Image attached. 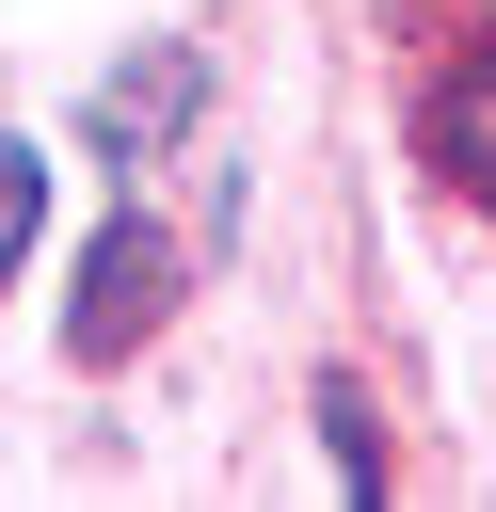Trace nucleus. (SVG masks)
<instances>
[{"label":"nucleus","mask_w":496,"mask_h":512,"mask_svg":"<svg viewBox=\"0 0 496 512\" xmlns=\"http://www.w3.org/2000/svg\"><path fill=\"white\" fill-rule=\"evenodd\" d=\"M160 288H176V256H160V224L128 208V224L96 240V272H80V320H64V352H80V368H112V352L160 320Z\"/></svg>","instance_id":"nucleus-1"},{"label":"nucleus","mask_w":496,"mask_h":512,"mask_svg":"<svg viewBox=\"0 0 496 512\" xmlns=\"http://www.w3.org/2000/svg\"><path fill=\"white\" fill-rule=\"evenodd\" d=\"M176 112H192V64H176V48L128 64V80H96V144H160Z\"/></svg>","instance_id":"nucleus-2"},{"label":"nucleus","mask_w":496,"mask_h":512,"mask_svg":"<svg viewBox=\"0 0 496 512\" xmlns=\"http://www.w3.org/2000/svg\"><path fill=\"white\" fill-rule=\"evenodd\" d=\"M320 448H336L352 496H384V416H368V384H320Z\"/></svg>","instance_id":"nucleus-3"},{"label":"nucleus","mask_w":496,"mask_h":512,"mask_svg":"<svg viewBox=\"0 0 496 512\" xmlns=\"http://www.w3.org/2000/svg\"><path fill=\"white\" fill-rule=\"evenodd\" d=\"M32 240H48V160L0 128V288H16V256H32Z\"/></svg>","instance_id":"nucleus-4"},{"label":"nucleus","mask_w":496,"mask_h":512,"mask_svg":"<svg viewBox=\"0 0 496 512\" xmlns=\"http://www.w3.org/2000/svg\"><path fill=\"white\" fill-rule=\"evenodd\" d=\"M448 160H464V176H496V48L448 80Z\"/></svg>","instance_id":"nucleus-5"}]
</instances>
